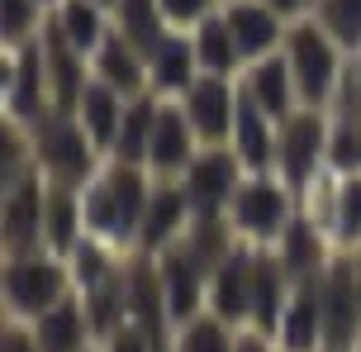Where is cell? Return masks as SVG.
I'll use <instances>...</instances> for the list:
<instances>
[{
	"label": "cell",
	"instance_id": "cell-1",
	"mask_svg": "<svg viewBox=\"0 0 361 352\" xmlns=\"http://www.w3.org/2000/svg\"><path fill=\"white\" fill-rule=\"evenodd\" d=\"M152 171L143 162H119L105 157L100 171L81 186V205H86V233L105 238L119 253L138 248V224H143L147 195H152Z\"/></svg>",
	"mask_w": 361,
	"mask_h": 352
},
{
	"label": "cell",
	"instance_id": "cell-2",
	"mask_svg": "<svg viewBox=\"0 0 361 352\" xmlns=\"http://www.w3.org/2000/svg\"><path fill=\"white\" fill-rule=\"evenodd\" d=\"M281 53H286L290 76H295V86H300V105L328 110V105L338 100V86H343V76H347L343 43L328 34L314 15H300V19H290Z\"/></svg>",
	"mask_w": 361,
	"mask_h": 352
},
{
	"label": "cell",
	"instance_id": "cell-3",
	"mask_svg": "<svg viewBox=\"0 0 361 352\" xmlns=\"http://www.w3.org/2000/svg\"><path fill=\"white\" fill-rule=\"evenodd\" d=\"M0 296H5V315L29 319V324H34L43 310H53L57 300L76 296L72 262L57 257L53 248L5 253V267H0Z\"/></svg>",
	"mask_w": 361,
	"mask_h": 352
},
{
	"label": "cell",
	"instance_id": "cell-4",
	"mask_svg": "<svg viewBox=\"0 0 361 352\" xmlns=\"http://www.w3.org/2000/svg\"><path fill=\"white\" fill-rule=\"evenodd\" d=\"M29 143H34V167L53 186H86L105 157L90 143V133L81 129V119L72 110H57V105L29 124Z\"/></svg>",
	"mask_w": 361,
	"mask_h": 352
},
{
	"label": "cell",
	"instance_id": "cell-5",
	"mask_svg": "<svg viewBox=\"0 0 361 352\" xmlns=\"http://www.w3.org/2000/svg\"><path fill=\"white\" fill-rule=\"evenodd\" d=\"M295 190H290L276 171H247L238 195L228 200V224L243 243L252 248H276V238L286 233V224L295 219Z\"/></svg>",
	"mask_w": 361,
	"mask_h": 352
},
{
	"label": "cell",
	"instance_id": "cell-6",
	"mask_svg": "<svg viewBox=\"0 0 361 352\" xmlns=\"http://www.w3.org/2000/svg\"><path fill=\"white\" fill-rule=\"evenodd\" d=\"M328 133H333L328 110H309V105H300L276 133V176L295 195H305L328 167Z\"/></svg>",
	"mask_w": 361,
	"mask_h": 352
},
{
	"label": "cell",
	"instance_id": "cell-7",
	"mask_svg": "<svg viewBox=\"0 0 361 352\" xmlns=\"http://www.w3.org/2000/svg\"><path fill=\"white\" fill-rule=\"evenodd\" d=\"M0 100H5V114L10 119H24L34 124L38 114L53 110V81H48V53H43V38H29L19 48H5V62H0Z\"/></svg>",
	"mask_w": 361,
	"mask_h": 352
},
{
	"label": "cell",
	"instance_id": "cell-8",
	"mask_svg": "<svg viewBox=\"0 0 361 352\" xmlns=\"http://www.w3.org/2000/svg\"><path fill=\"white\" fill-rule=\"evenodd\" d=\"M243 176H247L243 157H238L228 143H219V148H200L195 162L180 171L176 181L185 186V195H190V205H195V214H228V200L238 195Z\"/></svg>",
	"mask_w": 361,
	"mask_h": 352
},
{
	"label": "cell",
	"instance_id": "cell-9",
	"mask_svg": "<svg viewBox=\"0 0 361 352\" xmlns=\"http://www.w3.org/2000/svg\"><path fill=\"white\" fill-rule=\"evenodd\" d=\"M176 100H180V110H185V119L195 124L204 148H219V143L233 138V119H238V81L233 76L200 72Z\"/></svg>",
	"mask_w": 361,
	"mask_h": 352
},
{
	"label": "cell",
	"instance_id": "cell-10",
	"mask_svg": "<svg viewBox=\"0 0 361 352\" xmlns=\"http://www.w3.org/2000/svg\"><path fill=\"white\" fill-rule=\"evenodd\" d=\"M319 286H324V329H328L324 348H357L361 343V286H357L352 253H338L328 262Z\"/></svg>",
	"mask_w": 361,
	"mask_h": 352
},
{
	"label": "cell",
	"instance_id": "cell-11",
	"mask_svg": "<svg viewBox=\"0 0 361 352\" xmlns=\"http://www.w3.org/2000/svg\"><path fill=\"white\" fill-rule=\"evenodd\" d=\"M190 219H195V205L185 195V186L171 181V176H157L152 195H147V210H143V224H138V248L133 253H143V257L166 253L171 243L185 238Z\"/></svg>",
	"mask_w": 361,
	"mask_h": 352
},
{
	"label": "cell",
	"instance_id": "cell-12",
	"mask_svg": "<svg viewBox=\"0 0 361 352\" xmlns=\"http://www.w3.org/2000/svg\"><path fill=\"white\" fill-rule=\"evenodd\" d=\"M43 200H48V176L38 167L5 186V205H0L5 253H34V248H43Z\"/></svg>",
	"mask_w": 361,
	"mask_h": 352
},
{
	"label": "cell",
	"instance_id": "cell-13",
	"mask_svg": "<svg viewBox=\"0 0 361 352\" xmlns=\"http://www.w3.org/2000/svg\"><path fill=\"white\" fill-rule=\"evenodd\" d=\"M252 272H257L252 243H238L233 253L209 272V296H204V305L214 315H224L228 324H238V329L252 324Z\"/></svg>",
	"mask_w": 361,
	"mask_h": 352
},
{
	"label": "cell",
	"instance_id": "cell-14",
	"mask_svg": "<svg viewBox=\"0 0 361 352\" xmlns=\"http://www.w3.org/2000/svg\"><path fill=\"white\" fill-rule=\"evenodd\" d=\"M200 148H204V143H200L195 124L185 119L180 100H162V105H157V124H152V143H147V171L176 181L180 171L195 162Z\"/></svg>",
	"mask_w": 361,
	"mask_h": 352
},
{
	"label": "cell",
	"instance_id": "cell-15",
	"mask_svg": "<svg viewBox=\"0 0 361 352\" xmlns=\"http://www.w3.org/2000/svg\"><path fill=\"white\" fill-rule=\"evenodd\" d=\"M219 10H224V19H228V29H233V38H238L243 62H257V57H267V53H281L290 19L281 15L271 0H224Z\"/></svg>",
	"mask_w": 361,
	"mask_h": 352
},
{
	"label": "cell",
	"instance_id": "cell-16",
	"mask_svg": "<svg viewBox=\"0 0 361 352\" xmlns=\"http://www.w3.org/2000/svg\"><path fill=\"white\" fill-rule=\"evenodd\" d=\"M157 272H162L166 310H171L176 324L204 310V296H209V267H204L185 243H171L166 253H157Z\"/></svg>",
	"mask_w": 361,
	"mask_h": 352
},
{
	"label": "cell",
	"instance_id": "cell-17",
	"mask_svg": "<svg viewBox=\"0 0 361 352\" xmlns=\"http://www.w3.org/2000/svg\"><path fill=\"white\" fill-rule=\"evenodd\" d=\"M324 343H328V329H324V286H319V277L295 281L290 305H286V315H281V329H276V348H281V352H319Z\"/></svg>",
	"mask_w": 361,
	"mask_h": 352
},
{
	"label": "cell",
	"instance_id": "cell-18",
	"mask_svg": "<svg viewBox=\"0 0 361 352\" xmlns=\"http://www.w3.org/2000/svg\"><path fill=\"white\" fill-rule=\"evenodd\" d=\"M90 76H95V81H105V86H114V91L128 95V100L152 91L147 53L138 48V43H128L119 29H109V38L95 48V57H90Z\"/></svg>",
	"mask_w": 361,
	"mask_h": 352
},
{
	"label": "cell",
	"instance_id": "cell-19",
	"mask_svg": "<svg viewBox=\"0 0 361 352\" xmlns=\"http://www.w3.org/2000/svg\"><path fill=\"white\" fill-rule=\"evenodd\" d=\"M238 86L252 95L276 124H286L290 114L300 110V86H295V76H290L286 53H267V57H257V62H247Z\"/></svg>",
	"mask_w": 361,
	"mask_h": 352
},
{
	"label": "cell",
	"instance_id": "cell-20",
	"mask_svg": "<svg viewBox=\"0 0 361 352\" xmlns=\"http://www.w3.org/2000/svg\"><path fill=\"white\" fill-rule=\"evenodd\" d=\"M276 133H281V124H276L252 95L238 86V119H233L228 148L243 157L247 171H276Z\"/></svg>",
	"mask_w": 361,
	"mask_h": 352
},
{
	"label": "cell",
	"instance_id": "cell-21",
	"mask_svg": "<svg viewBox=\"0 0 361 352\" xmlns=\"http://www.w3.org/2000/svg\"><path fill=\"white\" fill-rule=\"evenodd\" d=\"M290 291H295V277H290L281 257L271 253V248H257V272H252V324L257 334L276 338L281 329V315H286L290 305Z\"/></svg>",
	"mask_w": 361,
	"mask_h": 352
},
{
	"label": "cell",
	"instance_id": "cell-22",
	"mask_svg": "<svg viewBox=\"0 0 361 352\" xmlns=\"http://www.w3.org/2000/svg\"><path fill=\"white\" fill-rule=\"evenodd\" d=\"M271 253L281 257V267H286L295 281L324 277V267L338 257V253L328 248V233H324L314 219H309V214H295V219L286 224V233L276 238V248H271Z\"/></svg>",
	"mask_w": 361,
	"mask_h": 352
},
{
	"label": "cell",
	"instance_id": "cell-23",
	"mask_svg": "<svg viewBox=\"0 0 361 352\" xmlns=\"http://www.w3.org/2000/svg\"><path fill=\"white\" fill-rule=\"evenodd\" d=\"M147 76H152V95L176 100L190 81L200 76V57L190 43V29H171V34L147 53Z\"/></svg>",
	"mask_w": 361,
	"mask_h": 352
},
{
	"label": "cell",
	"instance_id": "cell-24",
	"mask_svg": "<svg viewBox=\"0 0 361 352\" xmlns=\"http://www.w3.org/2000/svg\"><path fill=\"white\" fill-rule=\"evenodd\" d=\"M34 334H38L43 352H86L100 343L95 329H90V315L81 305V296H67V300H57L53 310H43L34 319Z\"/></svg>",
	"mask_w": 361,
	"mask_h": 352
},
{
	"label": "cell",
	"instance_id": "cell-25",
	"mask_svg": "<svg viewBox=\"0 0 361 352\" xmlns=\"http://www.w3.org/2000/svg\"><path fill=\"white\" fill-rule=\"evenodd\" d=\"M86 238V205L81 186H53L43 200V248H53L57 257H72V248Z\"/></svg>",
	"mask_w": 361,
	"mask_h": 352
},
{
	"label": "cell",
	"instance_id": "cell-26",
	"mask_svg": "<svg viewBox=\"0 0 361 352\" xmlns=\"http://www.w3.org/2000/svg\"><path fill=\"white\" fill-rule=\"evenodd\" d=\"M48 24H53L57 38L72 43L81 57H95V48H100L109 38V29H114V15H109V5H95V0H62V5H53Z\"/></svg>",
	"mask_w": 361,
	"mask_h": 352
},
{
	"label": "cell",
	"instance_id": "cell-27",
	"mask_svg": "<svg viewBox=\"0 0 361 352\" xmlns=\"http://www.w3.org/2000/svg\"><path fill=\"white\" fill-rule=\"evenodd\" d=\"M124 110H128V95H119L114 86H105V81H95V76H90L72 114L81 119V129L90 133V143L109 157L114 133H119V124H124Z\"/></svg>",
	"mask_w": 361,
	"mask_h": 352
},
{
	"label": "cell",
	"instance_id": "cell-28",
	"mask_svg": "<svg viewBox=\"0 0 361 352\" xmlns=\"http://www.w3.org/2000/svg\"><path fill=\"white\" fill-rule=\"evenodd\" d=\"M190 43H195V57H200V72H214V76H238L247 62H243V53H238V38L233 29H228V19H224V10H214V15H204L190 29Z\"/></svg>",
	"mask_w": 361,
	"mask_h": 352
},
{
	"label": "cell",
	"instance_id": "cell-29",
	"mask_svg": "<svg viewBox=\"0 0 361 352\" xmlns=\"http://www.w3.org/2000/svg\"><path fill=\"white\" fill-rule=\"evenodd\" d=\"M238 324H228L224 315H214L209 305L200 315L180 319L176 334H171V352H233L238 348Z\"/></svg>",
	"mask_w": 361,
	"mask_h": 352
},
{
	"label": "cell",
	"instance_id": "cell-30",
	"mask_svg": "<svg viewBox=\"0 0 361 352\" xmlns=\"http://www.w3.org/2000/svg\"><path fill=\"white\" fill-rule=\"evenodd\" d=\"M157 105H162V95H133L124 110V124L114 133V148L109 157H119V162H143L147 167V143H152V124H157Z\"/></svg>",
	"mask_w": 361,
	"mask_h": 352
},
{
	"label": "cell",
	"instance_id": "cell-31",
	"mask_svg": "<svg viewBox=\"0 0 361 352\" xmlns=\"http://www.w3.org/2000/svg\"><path fill=\"white\" fill-rule=\"evenodd\" d=\"M109 15H114V29H119L128 43H138L143 53H152V48H157V43L171 34L162 0H119Z\"/></svg>",
	"mask_w": 361,
	"mask_h": 352
},
{
	"label": "cell",
	"instance_id": "cell-32",
	"mask_svg": "<svg viewBox=\"0 0 361 352\" xmlns=\"http://www.w3.org/2000/svg\"><path fill=\"white\" fill-rule=\"evenodd\" d=\"M328 229L343 248H361V171H347L333 186V214Z\"/></svg>",
	"mask_w": 361,
	"mask_h": 352
},
{
	"label": "cell",
	"instance_id": "cell-33",
	"mask_svg": "<svg viewBox=\"0 0 361 352\" xmlns=\"http://www.w3.org/2000/svg\"><path fill=\"white\" fill-rule=\"evenodd\" d=\"M48 15H53L48 0H0V38H5V48H19V43L38 38Z\"/></svg>",
	"mask_w": 361,
	"mask_h": 352
},
{
	"label": "cell",
	"instance_id": "cell-34",
	"mask_svg": "<svg viewBox=\"0 0 361 352\" xmlns=\"http://www.w3.org/2000/svg\"><path fill=\"white\" fill-rule=\"evenodd\" d=\"M309 15L319 19L338 43H343L347 57L361 53V0H314V10H309Z\"/></svg>",
	"mask_w": 361,
	"mask_h": 352
},
{
	"label": "cell",
	"instance_id": "cell-35",
	"mask_svg": "<svg viewBox=\"0 0 361 352\" xmlns=\"http://www.w3.org/2000/svg\"><path fill=\"white\" fill-rule=\"evenodd\" d=\"M100 352H171V334H157L138 319H124L114 334L100 338Z\"/></svg>",
	"mask_w": 361,
	"mask_h": 352
},
{
	"label": "cell",
	"instance_id": "cell-36",
	"mask_svg": "<svg viewBox=\"0 0 361 352\" xmlns=\"http://www.w3.org/2000/svg\"><path fill=\"white\" fill-rule=\"evenodd\" d=\"M224 0H162V10H166V24L171 29H195L204 15H214Z\"/></svg>",
	"mask_w": 361,
	"mask_h": 352
},
{
	"label": "cell",
	"instance_id": "cell-37",
	"mask_svg": "<svg viewBox=\"0 0 361 352\" xmlns=\"http://www.w3.org/2000/svg\"><path fill=\"white\" fill-rule=\"evenodd\" d=\"M0 352H43L38 348V334L29 319L5 315V329H0Z\"/></svg>",
	"mask_w": 361,
	"mask_h": 352
},
{
	"label": "cell",
	"instance_id": "cell-38",
	"mask_svg": "<svg viewBox=\"0 0 361 352\" xmlns=\"http://www.w3.org/2000/svg\"><path fill=\"white\" fill-rule=\"evenodd\" d=\"M233 352H281V348H276V338L257 334V329H243V334H238V348H233Z\"/></svg>",
	"mask_w": 361,
	"mask_h": 352
},
{
	"label": "cell",
	"instance_id": "cell-39",
	"mask_svg": "<svg viewBox=\"0 0 361 352\" xmlns=\"http://www.w3.org/2000/svg\"><path fill=\"white\" fill-rule=\"evenodd\" d=\"M271 5H276L286 19H300V15H309V5H314V0H271Z\"/></svg>",
	"mask_w": 361,
	"mask_h": 352
},
{
	"label": "cell",
	"instance_id": "cell-40",
	"mask_svg": "<svg viewBox=\"0 0 361 352\" xmlns=\"http://www.w3.org/2000/svg\"><path fill=\"white\" fill-rule=\"evenodd\" d=\"M352 262H357V286H361V253H352Z\"/></svg>",
	"mask_w": 361,
	"mask_h": 352
},
{
	"label": "cell",
	"instance_id": "cell-41",
	"mask_svg": "<svg viewBox=\"0 0 361 352\" xmlns=\"http://www.w3.org/2000/svg\"><path fill=\"white\" fill-rule=\"evenodd\" d=\"M95 5H109V10H114V5H119V0H95Z\"/></svg>",
	"mask_w": 361,
	"mask_h": 352
},
{
	"label": "cell",
	"instance_id": "cell-42",
	"mask_svg": "<svg viewBox=\"0 0 361 352\" xmlns=\"http://www.w3.org/2000/svg\"><path fill=\"white\" fill-rule=\"evenodd\" d=\"M319 352H352V348H319Z\"/></svg>",
	"mask_w": 361,
	"mask_h": 352
},
{
	"label": "cell",
	"instance_id": "cell-43",
	"mask_svg": "<svg viewBox=\"0 0 361 352\" xmlns=\"http://www.w3.org/2000/svg\"><path fill=\"white\" fill-rule=\"evenodd\" d=\"M86 352H100V343H95V348H86Z\"/></svg>",
	"mask_w": 361,
	"mask_h": 352
},
{
	"label": "cell",
	"instance_id": "cell-44",
	"mask_svg": "<svg viewBox=\"0 0 361 352\" xmlns=\"http://www.w3.org/2000/svg\"><path fill=\"white\" fill-rule=\"evenodd\" d=\"M48 5H62V0H48Z\"/></svg>",
	"mask_w": 361,
	"mask_h": 352
},
{
	"label": "cell",
	"instance_id": "cell-45",
	"mask_svg": "<svg viewBox=\"0 0 361 352\" xmlns=\"http://www.w3.org/2000/svg\"><path fill=\"white\" fill-rule=\"evenodd\" d=\"M352 352H361V343H357V348H352Z\"/></svg>",
	"mask_w": 361,
	"mask_h": 352
}]
</instances>
